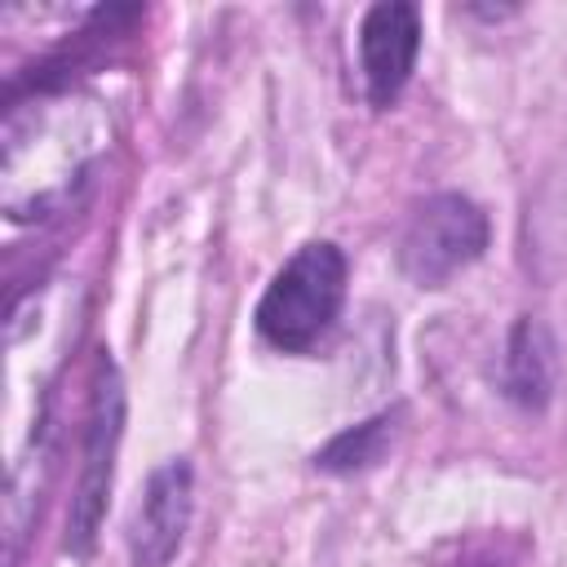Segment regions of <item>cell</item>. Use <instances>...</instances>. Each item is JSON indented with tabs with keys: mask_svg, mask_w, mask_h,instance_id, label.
Masks as SVG:
<instances>
[{
	"mask_svg": "<svg viewBox=\"0 0 567 567\" xmlns=\"http://www.w3.org/2000/svg\"><path fill=\"white\" fill-rule=\"evenodd\" d=\"M124 430V385L111 359L97 363V385H93V412H89V439H84V470L71 496V518H66V549L89 554L106 492H111V470H115V447Z\"/></svg>",
	"mask_w": 567,
	"mask_h": 567,
	"instance_id": "3957f363",
	"label": "cell"
},
{
	"mask_svg": "<svg viewBox=\"0 0 567 567\" xmlns=\"http://www.w3.org/2000/svg\"><path fill=\"white\" fill-rule=\"evenodd\" d=\"M416 49H421V9L416 4L385 0V4H372L363 13L359 62H363L372 106H390L403 93L412 66H416Z\"/></svg>",
	"mask_w": 567,
	"mask_h": 567,
	"instance_id": "277c9868",
	"label": "cell"
},
{
	"mask_svg": "<svg viewBox=\"0 0 567 567\" xmlns=\"http://www.w3.org/2000/svg\"><path fill=\"white\" fill-rule=\"evenodd\" d=\"M190 483H195V474L182 456L159 465L146 478L142 505L133 509V523H128L133 567H168V558L177 554L186 523H190Z\"/></svg>",
	"mask_w": 567,
	"mask_h": 567,
	"instance_id": "5b68a950",
	"label": "cell"
},
{
	"mask_svg": "<svg viewBox=\"0 0 567 567\" xmlns=\"http://www.w3.org/2000/svg\"><path fill=\"white\" fill-rule=\"evenodd\" d=\"M346 301V257L337 244L315 239L297 248L257 301V332L288 354L310 350Z\"/></svg>",
	"mask_w": 567,
	"mask_h": 567,
	"instance_id": "6da1fadb",
	"label": "cell"
},
{
	"mask_svg": "<svg viewBox=\"0 0 567 567\" xmlns=\"http://www.w3.org/2000/svg\"><path fill=\"white\" fill-rule=\"evenodd\" d=\"M487 248V217L465 195H434L425 199L403 239H399V266L421 288H443L452 275H461L470 261H478Z\"/></svg>",
	"mask_w": 567,
	"mask_h": 567,
	"instance_id": "7a4b0ae2",
	"label": "cell"
},
{
	"mask_svg": "<svg viewBox=\"0 0 567 567\" xmlns=\"http://www.w3.org/2000/svg\"><path fill=\"white\" fill-rule=\"evenodd\" d=\"M390 430H394V416H390V412H385V416H372V421H363V425L337 434V439L315 456V465H319V470H332V474H350V470L377 465L381 452H385V443H390Z\"/></svg>",
	"mask_w": 567,
	"mask_h": 567,
	"instance_id": "8992f818",
	"label": "cell"
},
{
	"mask_svg": "<svg viewBox=\"0 0 567 567\" xmlns=\"http://www.w3.org/2000/svg\"><path fill=\"white\" fill-rule=\"evenodd\" d=\"M509 394L523 403H545L549 394V346L536 323H523L509 346Z\"/></svg>",
	"mask_w": 567,
	"mask_h": 567,
	"instance_id": "52a82bcc",
	"label": "cell"
}]
</instances>
